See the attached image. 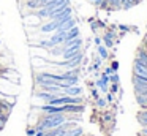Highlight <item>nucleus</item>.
Returning a JSON list of instances; mask_svg holds the SVG:
<instances>
[{"label":"nucleus","mask_w":147,"mask_h":136,"mask_svg":"<svg viewBox=\"0 0 147 136\" xmlns=\"http://www.w3.org/2000/svg\"><path fill=\"white\" fill-rule=\"evenodd\" d=\"M63 122H65L63 114H46L40 120L38 125H36V130H45V131H48V130H52V128H57V127L63 125Z\"/></svg>","instance_id":"obj_1"},{"label":"nucleus","mask_w":147,"mask_h":136,"mask_svg":"<svg viewBox=\"0 0 147 136\" xmlns=\"http://www.w3.org/2000/svg\"><path fill=\"white\" fill-rule=\"evenodd\" d=\"M76 37H78V30H76V28H70V30L65 32V41L74 40Z\"/></svg>","instance_id":"obj_2"},{"label":"nucleus","mask_w":147,"mask_h":136,"mask_svg":"<svg viewBox=\"0 0 147 136\" xmlns=\"http://www.w3.org/2000/svg\"><path fill=\"white\" fill-rule=\"evenodd\" d=\"M45 135H46L45 130H36V133H35L33 136H45Z\"/></svg>","instance_id":"obj_3"},{"label":"nucleus","mask_w":147,"mask_h":136,"mask_svg":"<svg viewBox=\"0 0 147 136\" xmlns=\"http://www.w3.org/2000/svg\"><path fill=\"white\" fill-rule=\"evenodd\" d=\"M35 133H36V131H35V130H33V128H30V130H29V135H30V136H33V135H35Z\"/></svg>","instance_id":"obj_4"}]
</instances>
